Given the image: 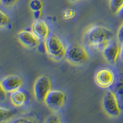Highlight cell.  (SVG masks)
Masks as SVG:
<instances>
[{"mask_svg":"<svg viewBox=\"0 0 123 123\" xmlns=\"http://www.w3.org/2000/svg\"><path fill=\"white\" fill-rule=\"evenodd\" d=\"M113 38V35L110 30L100 25H94L86 31L83 40L87 46L102 50Z\"/></svg>","mask_w":123,"mask_h":123,"instance_id":"cell-1","label":"cell"},{"mask_svg":"<svg viewBox=\"0 0 123 123\" xmlns=\"http://www.w3.org/2000/svg\"><path fill=\"white\" fill-rule=\"evenodd\" d=\"M46 53L52 59L56 60L65 57L66 48L62 41L55 34H51L44 41Z\"/></svg>","mask_w":123,"mask_h":123,"instance_id":"cell-2","label":"cell"},{"mask_svg":"<svg viewBox=\"0 0 123 123\" xmlns=\"http://www.w3.org/2000/svg\"><path fill=\"white\" fill-rule=\"evenodd\" d=\"M65 58L73 65H82L89 59L87 50L80 44H71L66 48Z\"/></svg>","mask_w":123,"mask_h":123,"instance_id":"cell-3","label":"cell"},{"mask_svg":"<svg viewBox=\"0 0 123 123\" xmlns=\"http://www.w3.org/2000/svg\"><path fill=\"white\" fill-rule=\"evenodd\" d=\"M104 111L111 117H117L121 115V108L113 91H109L104 95L102 100Z\"/></svg>","mask_w":123,"mask_h":123,"instance_id":"cell-4","label":"cell"},{"mask_svg":"<svg viewBox=\"0 0 123 123\" xmlns=\"http://www.w3.org/2000/svg\"><path fill=\"white\" fill-rule=\"evenodd\" d=\"M51 81L49 77L41 76L37 79L34 84V95L38 102H44L46 96L51 91Z\"/></svg>","mask_w":123,"mask_h":123,"instance_id":"cell-5","label":"cell"},{"mask_svg":"<svg viewBox=\"0 0 123 123\" xmlns=\"http://www.w3.org/2000/svg\"><path fill=\"white\" fill-rule=\"evenodd\" d=\"M66 95L60 90H51L44 100L46 105L52 111H58L63 107L65 102Z\"/></svg>","mask_w":123,"mask_h":123,"instance_id":"cell-6","label":"cell"},{"mask_svg":"<svg viewBox=\"0 0 123 123\" xmlns=\"http://www.w3.org/2000/svg\"><path fill=\"white\" fill-rule=\"evenodd\" d=\"M94 78L95 83L98 87L107 89L114 84L115 75L113 71L109 68H102L97 71Z\"/></svg>","mask_w":123,"mask_h":123,"instance_id":"cell-7","label":"cell"},{"mask_svg":"<svg viewBox=\"0 0 123 123\" xmlns=\"http://www.w3.org/2000/svg\"><path fill=\"white\" fill-rule=\"evenodd\" d=\"M121 46L118 41L112 40L102 50L105 60L111 65H115L120 55Z\"/></svg>","mask_w":123,"mask_h":123,"instance_id":"cell-8","label":"cell"},{"mask_svg":"<svg viewBox=\"0 0 123 123\" xmlns=\"http://www.w3.org/2000/svg\"><path fill=\"white\" fill-rule=\"evenodd\" d=\"M31 31L40 41H44L49 35V27L48 24L40 18L33 23Z\"/></svg>","mask_w":123,"mask_h":123,"instance_id":"cell-9","label":"cell"},{"mask_svg":"<svg viewBox=\"0 0 123 123\" xmlns=\"http://www.w3.org/2000/svg\"><path fill=\"white\" fill-rule=\"evenodd\" d=\"M22 85V80L19 76L12 75L4 77L1 81V87L6 92H12L18 89Z\"/></svg>","mask_w":123,"mask_h":123,"instance_id":"cell-10","label":"cell"},{"mask_svg":"<svg viewBox=\"0 0 123 123\" xmlns=\"http://www.w3.org/2000/svg\"><path fill=\"white\" fill-rule=\"evenodd\" d=\"M18 39L23 46L28 48H37L40 41L34 35L32 31L24 30L18 33Z\"/></svg>","mask_w":123,"mask_h":123,"instance_id":"cell-11","label":"cell"},{"mask_svg":"<svg viewBox=\"0 0 123 123\" xmlns=\"http://www.w3.org/2000/svg\"><path fill=\"white\" fill-rule=\"evenodd\" d=\"M10 100L14 106L20 107L27 103L28 100V94L26 91L20 88L11 92Z\"/></svg>","mask_w":123,"mask_h":123,"instance_id":"cell-12","label":"cell"},{"mask_svg":"<svg viewBox=\"0 0 123 123\" xmlns=\"http://www.w3.org/2000/svg\"><path fill=\"white\" fill-rule=\"evenodd\" d=\"M113 91L117 97L121 108H123V73L119 74Z\"/></svg>","mask_w":123,"mask_h":123,"instance_id":"cell-13","label":"cell"},{"mask_svg":"<svg viewBox=\"0 0 123 123\" xmlns=\"http://www.w3.org/2000/svg\"><path fill=\"white\" fill-rule=\"evenodd\" d=\"M14 113L8 108L4 107L0 108V122L6 121L14 116Z\"/></svg>","mask_w":123,"mask_h":123,"instance_id":"cell-14","label":"cell"},{"mask_svg":"<svg viewBox=\"0 0 123 123\" xmlns=\"http://www.w3.org/2000/svg\"><path fill=\"white\" fill-rule=\"evenodd\" d=\"M110 8L114 14H117L123 7V0H110Z\"/></svg>","mask_w":123,"mask_h":123,"instance_id":"cell-15","label":"cell"},{"mask_svg":"<svg viewBox=\"0 0 123 123\" xmlns=\"http://www.w3.org/2000/svg\"><path fill=\"white\" fill-rule=\"evenodd\" d=\"M29 7L32 11L42 10L43 3L41 0H31L29 3Z\"/></svg>","mask_w":123,"mask_h":123,"instance_id":"cell-16","label":"cell"},{"mask_svg":"<svg viewBox=\"0 0 123 123\" xmlns=\"http://www.w3.org/2000/svg\"><path fill=\"white\" fill-rule=\"evenodd\" d=\"M0 15H1V24L0 26L1 28L6 27L8 26L9 24V18L6 13H4L3 11H0Z\"/></svg>","mask_w":123,"mask_h":123,"instance_id":"cell-17","label":"cell"},{"mask_svg":"<svg viewBox=\"0 0 123 123\" xmlns=\"http://www.w3.org/2000/svg\"><path fill=\"white\" fill-rule=\"evenodd\" d=\"M76 15V12L73 9H67L63 13V17L65 19L68 20L73 18Z\"/></svg>","mask_w":123,"mask_h":123,"instance_id":"cell-18","label":"cell"},{"mask_svg":"<svg viewBox=\"0 0 123 123\" xmlns=\"http://www.w3.org/2000/svg\"><path fill=\"white\" fill-rule=\"evenodd\" d=\"M61 122V118L60 116L57 115H52L49 116L47 118L46 123H60Z\"/></svg>","mask_w":123,"mask_h":123,"instance_id":"cell-19","label":"cell"},{"mask_svg":"<svg viewBox=\"0 0 123 123\" xmlns=\"http://www.w3.org/2000/svg\"><path fill=\"white\" fill-rule=\"evenodd\" d=\"M117 41L119 43V44H123V24L121 25L117 31Z\"/></svg>","mask_w":123,"mask_h":123,"instance_id":"cell-20","label":"cell"},{"mask_svg":"<svg viewBox=\"0 0 123 123\" xmlns=\"http://www.w3.org/2000/svg\"><path fill=\"white\" fill-rule=\"evenodd\" d=\"M1 4L6 7H10L15 4L18 0H0Z\"/></svg>","mask_w":123,"mask_h":123,"instance_id":"cell-21","label":"cell"},{"mask_svg":"<svg viewBox=\"0 0 123 123\" xmlns=\"http://www.w3.org/2000/svg\"><path fill=\"white\" fill-rule=\"evenodd\" d=\"M14 123H33L34 122L33 120L31 119V118L27 117H21L17 118V119L14 121Z\"/></svg>","mask_w":123,"mask_h":123,"instance_id":"cell-22","label":"cell"},{"mask_svg":"<svg viewBox=\"0 0 123 123\" xmlns=\"http://www.w3.org/2000/svg\"><path fill=\"white\" fill-rule=\"evenodd\" d=\"M33 12V17L35 20H38L40 18L41 15V10L39 11H35Z\"/></svg>","mask_w":123,"mask_h":123,"instance_id":"cell-23","label":"cell"},{"mask_svg":"<svg viewBox=\"0 0 123 123\" xmlns=\"http://www.w3.org/2000/svg\"><path fill=\"white\" fill-rule=\"evenodd\" d=\"M6 92L4 91V89L2 87H1V95H0V97H1V100H3L6 98Z\"/></svg>","mask_w":123,"mask_h":123,"instance_id":"cell-24","label":"cell"},{"mask_svg":"<svg viewBox=\"0 0 123 123\" xmlns=\"http://www.w3.org/2000/svg\"><path fill=\"white\" fill-rule=\"evenodd\" d=\"M116 14L118 15V17H119L121 19L123 20V7L119 10V12H118Z\"/></svg>","mask_w":123,"mask_h":123,"instance_id":"cell-25","label":"cell"},{"mask_svg":"<svg viewBox=\"0 0 123 123\" xmlns=\"http://www.w3.org/2000/svg\"><path fill=\"white\" fill-rule=\"evenodd\" d=\"M121 60L123 62V44L121 45V50H120V55H119Z\"/></svg>","mask_w":123,"mask_h":123,"instance_id":"cell-26","label":"cell"},{"mask_svg":"<svg viewBox=\"0 0 123 123\" xmlns=\"http://www.w3.org/2000/svg\"><path fill=\"white\" fill-rule=\"evenodd\" d=\"M69 1L71 2H73V3H75V2L78 1H80V0H69Z\"/></svg>","mask_w":123,"mask_h":123,"instance_id":"cell-27","label":"cell"}]
</instances>
